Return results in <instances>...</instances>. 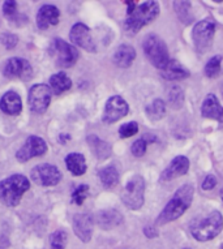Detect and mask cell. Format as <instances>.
<instances>
[{
	"instance_id": "1",
	"label": "cell",
	"mask_w": 223,
	"mask_h": 249,
	"mask_svg": "<svg viewBox=\"0 0 223 249\" xmlns=\"http://www.w3.org/2000/svg\"><path fill=\"white\" fill-rule=\"evenodd\" d=\"M193 195H195V189L191 184H184L183 187H180L158 215L157 225H166L180 218L191 206Z\"/></svg>"
},
{
	"instance_id": "2",
	"label": "cell",
	"mask_w": 223,
	"mask_h": 249,
	"mask_svg": "<svg viewBox=\"0 0 223 249\" xmlns=\"http://www.w3.org/2000/svg\"><path fill=\"white\" fill-rule=\"evenodd\" d=\"M159 15V4L158 1L149 0V1H142L134 5V8L130 12H127V18L124 22L127 33L136 34L141 30L144 26L149 25L150 22L158 17Z\"/></svg>"
},
{
	"instance_id": "3",
	"label": "cell",
	"mask_w": 223,
	"mask_h": 249,
	"mask_svg": "<svg viewBox=\"0 0 223 249\" xmlns=\"http://www.w3.org/2000/svg\"><path fill=\"white\" fill-rule=\"evenodd\" d=\"M223 229V216L217 210L210 212L206 216L196 218L189 226L192 236L197 241H209L218 236Z\"/></svg>"
},
{
	"instance_id": "4",
	"label": "cell",
	"mask_w": 223,
	"mask_h": 249,
	"mask_svg": "<svg viewBox=\"0 0 223 249\" xmlns=\"http://www.w3.org/2000/svg\"><path fill=\"white\" fill-rule=\"evenodd\" d=\"M30 188V181L24 175H12L0 181V201L9 208L20 204L21 197Z\"/></svg>"
},
{
	"instance_id": "5",
	"label": "cell",
	"mask_w": 223,
	"mask_h": 249,
	"mask_svg": "<svg viewBox=\"0 0 223 249\" xmlns=\"http://www.w3.org/2000/svg\"><path fill=\"white\" fill-rule=\"evenodd\" d=\"M142 49L146 57L155 68H158L159 71L166 68L170 61V55L162 38L158 37L157 34H148L142 42Z\"/></svg>"
},
{
	"instance_id": "6",
	"label": "cell",
	"mask_w": 223,
	"mask_h": 249,
	"mask_svg": "<svg viewBox=\"0 0 223 249\" xmlns=\"http://www.w3.org/2000/svg\"><path fill=\"white\" fill-rule=\"evenodd\" d=\"M122 201L127 208L138 210L145 202V180L140 175H134L126 184L122 192Z\"/></svg>"
},
{
	"instance_id": "7",
	"label": "cell",
	"mask_w": 223,
	"mask_h": 249,
	"mask_svg": "<svg viewBox=\"0 0 223 249\" xmlns=\"http://www.w3.org/2000/svg\"><path fill=\"white\" fill-rule=\"evenodd\" d=\"M50 55L55 59L56 66L61 68H71L78 60V51L73 45L63 41L60 38H55L49 49Z\"/></svg>"
},
{
	"instance_id": "8",
	"label": "cell",
	"mask_w": 223,
	"mask_h": 249,
	"mask_svg": "<svg viewBox=\"0 0 223 249\" xmlns=\"http://www.w3.org/2000/svg\"><path fill=\"white\" fill-rule=\"evenodd\" d=\"M215 34V25L213 21L204 20L200 21L193 26L192 30V41L195 49L200 53H205L210 50L213 45V38Z\"/></svg>"
},
{
	"instance_id": "9",
	"label": "cell",
	"mask_w": 223,
	"mask_h": 249,
	"mask_svg": "<svg viewBox=\"0 0 223 249\" xmlns=\"http://www.w3.org/2000/svg\"><path fill=\"white\" fill-rule=\"evenodd\" d=\"M51 89L49 85L45 84H37L33 85L29 90L28 102L29 107L36 114H43L50 106L51 102Z\"/></svg>"
},
{
	"instance_id": "10",
	"label": "cell",
	"mask_w": 223,
	"mask_h": 249,
	"mask_svg": "<svg viewBox=\"0 0 223 249\" xmlns=\"http://www.w3.org/2000/svg\"><path fill=\"white\" fill-rule=\"evenodd\" d=\"M46 151H47V143L45 140L38 136H29L24 145L17 150L16 160L21 163H24L32 158L46 154Z\"/></svg>"
},
{
	"instance_id": "11",
	"label": "cell",
	"mask_w": 223,
	"mask_h": 249,
	"mask_svg": "<svg viewBox=\"0 0 223 249\" xmlns=\"http://www.w3.org/2000/svg\"><path fill=\"white\" fill-rule=\"evenodd\" d=\"M33 181L42 187H54L61 180V174L56 166L50 163L38 164L32 170Z\"/></svg>"
},
{
	"instance_id": "12",
	"label": "cell",
	"mask_w": 223,
	"mask_h": 249,
	"mask_svg": "<svg viewBox=\"0 0 223 249\" xmlns=\"http://www.w3.org/2000/svg\"><path fill=\"white\" fill-rule=\"evenodd\" d=\"M128 112H130V106L126 102V99H123L120 95H114L106 102L102 120L106 124H112L127 116Z\"/></svg>"
},
{
	"instance_id": "13",
	"label": "cell",
	"mask_w": 223,
	"mask_h": 249,
	"mask_svg": "<svg viewBox=\"0 0 223 249\" xmlns=\"http://www.w3.org/2000/svg\"><path fill=\"white\" fill-rule=\"evenodd\" d=\"M3 74L7 78L29 80L33 76L32 64L22 57H12L5 61L3 66Z\"/></svg>"
},
{
	"instance_id": "14",
	"label": "cell",
	"mask_w": 223,
	"mask_h": 249,
	"mask_svg": "<svg viewBox=\"0 0 223 249\" xmlns=\"http://www.w3.org/2000/svg\"><path fill=\"white\" fill-rule=\"evenodd\" d=\"M69 39L72 41L78 47L89 51V53H95V43H94L92 34H90V29L84 25L82 22H77L74 24L71 29V33H69Z\"/></svg>"
},
{
	"instance_id": "15",
	"label": "cell",
	"mask_w": 223,
	"mask_h": 249,
	"mask_svg": "<svg viewBox=\"0 0 223 249\" xmlns=\"http://www.w3.org/2000/svg\"><path fill=\"white\" fill-rule=\"evenodd\" d=\"M188 170H189V160L184 155H178L171 160L166 170L161 174V180L170 181V180L176 179L179 176L186 175Z\"/></svg>"
},
{
	"instance_id": "16",
	"label": "cell",
	"mask_w": 223,
	"mask_h": 249,
	"mask_svg": "<svg viewBox=\"0 0 223 249\" xmlns=\"http://www.w3.org/2000/svg\"><path fill=\"white\" fill-rule=\"evenodd\" d=\"M73 231L84 243H88L93 235V219L88 214H74L72 219Z\"/></svg>"
},
{
	"instance_id": "17",
	"label": "cell",
	"mask_w": 223,
	"mask_h": 249,
	"mask_svg": "<svg viewBox=\"0 0 223 249\" xmlns=\"http://www.w3.org/2000/svg\"><path fill=\"white\" fill-rule=\"evenodd\" d=\"M59 17H60V11L57 9V7L51 4L43 5L37 13V26L41 30H46L50 26L57 25Z\"/></svg>"
},
{
	"instance_id": "18",
	"label": "cell",
	"mask_w": 223,
	"mask_h": 249,
	"mask_svg": "<svg viewBox=\"0 0 223 249\" xmlns=\"http://www.w3.org/2000/svg\"><path fill=\"white\" fill-rule=\"evenodd\" d=\"M95 221L101 229L103 230H111L119 226L123 222V215L118 210L115 209H107V210H101L95 214V218L93 222Z\"/></svg>"
},
{
	"instance_id": "19",
	"label": "cell",
	"mask_w": 223,
	"mask_h": 249,
	"mask_svg": "<svg viewBox=\"0 0 223 249\" xmlns=\"http://www.w3.org/2000/svg\"><path fill=\"white\" fill-rule=\"evenodd\" d=\"M201 115L204 118L213 119L223 123V107L221 106L218 98L214 94H207L201 106Z\"/></svg>"
},
{
	"instance_id": "20",
	"label": "cell",
	"mask_w": 223,
	"mask_h": 249,
	"mask_svg": "<svg viewBox=\"0 0 223 249\" xmlns=\"http://www.w3.org/2000/svg\"><path fill=\"white\" fill-rule=\"evenodd\" d=\"M0 110L7 115H19L22 110V101L16 91H7L0 99Z\"/></svg>"
},
{
	"instance_id": "21",
	"label": "cell",
	"mask_w": 223,
	"mask_h": 249,
	"mask_svg": "<svg viewBox=\"0 0 223 249\" xmlns=\"http://www.w3.org/2000/svg\"><path fill=\"white\" fill-rule=\"evenodd\" d=\"M161 74L168 81H180V80L189 77V71L178 60L170 59L166 68L161 71Z\"/></svg>"
},
{
	"instance_id": "22",
	"label": "cell",
	"mask_w": 223,
	"mask_h": 249,
	"mask_svg": "<svg viewBox=\"0 0 223 249\" xmlns=\"http://www.w3.org/2000/svg\"><path fill=\"white\" fill-rule=\"evenodd\" d=\"M86 141H88V145H89L92 153L97 157L98 160H107L112 153L111 145L103 141L102 139H99L97 135H89Z\"/></svg>"
},
{
	"instance_id": "23",
	"label": "cell",
	"mask_w": 223,
	"mask_h": 249,
	"mask_svg": "<svg viewBox=\"0 0 223 249\" xmlns=\"http://www.w3.org/2000/svg\"><path fill=\"white\" fill-rule=\"evenodd\" d=\"M65 166L74 176L84 175L88 170L85 157L81 153H71L65 157Z\"/></svg>"
},
{
	"instance_id": "24",
	"label": "cell",
	"mask_w": 223,
	"mask_h": 249,
	"mask_svg": "<svg viewBox=\"0 0 223 249\" xmlns=\"http://www.w3.org/2000/svg\"><path fill=\"white\" fill-rule=\"evenodd\" d=\"M134 59H136V51L130 45L119 46L114 53V63L120 68L130 67Z\"/></svg>"
},
{
	"instance_id": "25",
	"label": "cell",
	"mask_w": 223,
	"mask_h": 249,
	"mask_svg": "<svg viewBox=\"0 0 223 249\" xmlns=\"http://www.w3.org/2000/svg\"><path fill=\"white\" fill-rule=\"evenodd\" d=\"M71 86H72V81L64 72H59L50 77V89L54 94H61L71 89Z\"/></svg>"
},
{
	"instance_id": "26",
	"label": "cell",
	"mask_w": 223,
	"mask_h": 249,
	"mask_svg": "<svg viewBox=\"0 0 223 249\" xmlns=\"http://www.w3.org/2000/svg\"><path fill=\"white\" fill-rule=\"evenodd\" d=\"M99 180L106 188H111L119 183V172L115 166H107L99 171Z\"/></svg>"
},
{
	"instance_id": "27",
	"label": "cell",
	"mask_w": 223,
	"mask_h": 249,
	"mask_svg": "<svg viewBox=\"0 0 223 249\" xmlns=\"http://www.w3.org/2000/svg\"><path fill=\"white\" fill-rule=\"evenodd\" d=\"M146 115L150 120H161L166 115V103L162 99H155L146 106Z\"/></svg>"
},
{
	"instance_id": "28",
	"label": "cell",
	"mask_w": 223,
	"mask_h": 249,
	"mask_svg": "<svg viewBox=\"0 0 223 249\" xmlns=\"http://www.w3.org/2000/svg\"><path fill=\"white\" fill-rule=\"evenodd\" d=\"M3 13H4L5 17H8L9 21L16 22L19 26L22 25V21L20 18H25L26 17L17 13V1H15V0H7V1H4V4H3Z\"/></svg>"
},
{
	"instance_id": "29",
	"label": "cell",
	"mask_w": 223,
	"mask_h": 249,
	"mask_svg": "<svg viewBox=\"0 0 223 249\" xmlns=\"http://www.w3.org/2000/svg\"><path fill=\"white\" fill-rule=\"evenodd\" d=\"M204 72L206 74V77L209 78L218 77L221 72H222V56L221 55H215L211 59H209Z\"/></svg>"
},
{
	"instance_id": "30",
	"label": "cell",
	"mask_w": 223,
	"mask_h": 249,
	"mask_svg": "<svg viewBox=\"0 0 223 249\" xmlns=\"http://www.w3.org/2000/svg\"><path fill=\"white\" fill-rule=\"evenodd\" d=\"M175 11L178 15L179 20L184 24H191L192 15H191V3L189 1H175L174 3Z\"/></svg>"
},
{
	"instance_id": "31",
	"label": "cell",
	"mask_w": 223,
	"mask_h": 249,
	"mask_svg": "<svg viewBox=\"0 0 223 249\" xmlns=\"http://www.w3.org/2000/svg\"><path fill=\"white\" fill-rule=\"evenodd\" d=\"M67 241H68V235L64 230H57L50 236L51 249H64Z\"/></svg>"
},
{
	"instance_id": "32",
	"label": "cell",
	"mask_w": 223,
	"mask_h": 249,
	"mask_svg": "<svg viewBox=\"0 0 223 249\" xmlns=\"http://www.w3.org/2000/svg\"><path fill=\"white\" fill-rule=\"evenodd\" d=\"M168 102L174 108H180L184 102V93L180 86H172L168 91Z\"/></svg>"
},
{
	"instance_id": "33",
	"label": "cell",
	"mask_w": 223,
	"mask_h": 249,
	"mask_svg": "<svg viewBox=\"0 0 223 249\" xmlns=\"http://www.w3.org/2000/svg\"><path fill=\"white\" fill-rule=\"evenodd\" d=\"M89 192V185L88 184H81L72 192V202L76 205H82L85 201L86 196Z\"/></svg>"
},
{
	"instance_id": "34",
	"label": "cell",
	"mask_w": 223,
	"mask_h": 249,
	"mask_svg": "<svg viewBox=\"0 0 223 249\" xmlns=\"http://www.w3.org/2000/svg\"><path fill=\"white\" fill-rule=\"evenodd\" d=\"M138 132V124L136 122H130L123 124L122 127L119 128V135L122 139H130L134 136Z\"/></svg>"
},
{
	"instance_id": "35",
	"label": "cell",
	"mask_w": 223,
	"mask_h": 249,
	"mask_svg": "<svg viewBox=\"0 0 223 249\" xmlns=\"http://www.w3.org/2000/svg\"><path fill=\"white\" fill-rule=\"evenodd\" d=\"M0 41H1V43L5 46V49L12 50L15 49L17 46V43H19V37H17L16 34L4 33L0 36Z\"/></svg>"
},
{
	"instance_id": "36",
	"label": "cell",
	"mask_w": 223,
	"mask_h": 249,
	"mask_svg": "<svg viewBox=\"0 0 223 249\" xmlns=\"http://www.w3.org/2000/svg\"><path fill=\"white\" fill-rule=\"evenodd\" d=\"M146 147H148V142L144 139H138L137 141H134L130 151L134 157H142L146 153Z\"/></svg>"
},
{
	"instance_id": "37",
	"label": "cell",
	"mask_w": 223,
	"mask_h": 249,
	"mask_svg": "<svg viewBox=\"0 0 223 249\" xmlns=\"http://www.w3.org/2000/svg\"><path fill=\"white\" fill-rule=\"evenodd\" d=\"M217 185V178L214 175H207L203 181V189L205 191H210Z\"/></svg>"
},
{
	"instance_id": "38",
	"label": "cell",
	"mask_w": 223,
	"mask_h": 249,
	"mask_svg": "<svg viewBox=\"0 0 223 249\" xmlns=\"http://www.w3.org/2000/svg\"><path fill=\"white\" fill-rule=\"evenodd\" d=\"M144 233H145L146 236L149 237V239H153V237L158 236V232L155 231V229H153V227H145V230H144Z\"/></svg>"
},
{
	"instance_id": "39",
	"label": "cell",
	"mask_w": 223,
	"mask_h": 249,
	"mask_svg": "<svg viewBox=\"0 0 223 249\" xmlns=\"http://www.w3.org/2000/svg\"><path fill=\"white\" fill-rule=\"evenodd\" d=\"M9 239L7 236H0V249H5L9 247Z\"/></svg>"
},
{
	"instance_id": "40",
	"label": "cell",
	"mask_w": 223,
	"mask_h": 249,
	"mask_svg": "<svg viewBox=\"0 0 223 249\" xmlns=\"http://www.w3.org/2000/svg\"><path fill=\"white\" fill-rule=\"evenodd\" d=\"M69 139H71V136L65 133V135H60V137H59V141L63 143H65V141H68Z\"/></svg>"
},
{
	"instance_id": "41",
	"label": "cell",
	"mask_w": 223,
	"mask_h": 249,
	"mask_svg": "<svg viewBox=\"0 0 223 249\" xmlns=\"http://www.w3.org/2000/svg\"><path fill=\"white\" fill-rule=\"evenodd\" d=\"M221 197H222V201H223V189L221 191Z\"/></svg>"
},
{
	"instance_id": "42",
	"label": "cell",
	"mask_w": 223,
	"mask_h": 249,
	"mask_svg": "<svg viewBox=\"0 0 223 249\" xmlns=\"http://www.w3.org/2000/svg\"><path fill=\"white\" fill-rule=\"evenodd\" d=\"M184 249H189V248H184Z\"/></svg>"
}]
</instances>
